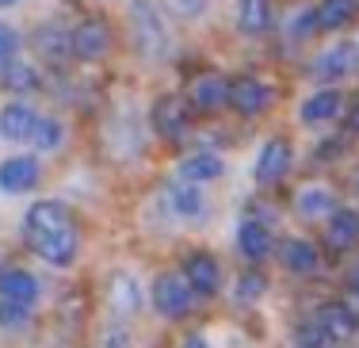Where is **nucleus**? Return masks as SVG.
I'll list each match as a JSON object with an SVG mask.
<instances>
[{
	"label": "nucleus",
	"mask_w": 359,
	"mask_h": 348,
	"mask_svg": "<svg viewBox=\"0 0 359 348\" xmlns=\"http://www.w3.org/2000/svg\"><path fill=\"white\" fill-rule=\"evenodd\" d=\"M0 302L31 310L39 302V279L27 268H4L0 272Z\"/></svg>",
	"instance_id": "obj_7"
},
{
	"label": "nucleus",
	"mask_w": 359,
	"mask_h": 348,
	"mask_svg": "<svg viewBox=\"0 0 359 348\" xmlns=\"http://www.w3.org/2000/svg\"><path fill=\"white\" fill-rule=\"evenodd\" d=\"M203 207H207V203H203V192L195 188V184L180 180V184L168 188V210H172L176 218H199Z\"/></svg>",
	"instance_id": "obj_24"
},
{
	"label": "nucleus",
	"mask_w": 359,
	"mask_h": 348,
	"mask_svg": "<svg viewBox=\"0 0 359 348\" xmlns=\"http://www.w3.org/2000/svg\"><path fill=\"white\" fill-rule=\"evenodd\" d=\"M35 142L39 149H57L62 146V123L57 119H39V126H35Z\"/></svg>",
	"instance_id": "obj_29"
},
{
	"label": "nucleus",
	"mask_w": 359,
	"mask_h": 348,
	"mask_svg": "<svg viewBox=\"0 0 359 348\" xmlns=\"http://www.w3.org/2000/svg\"><path fill=\"white\" fill-rule=\"evenodd\" d=\"M15 54H20V31L0 23V65H8Z\"/></svg>",
	"instance_id": "obj_31"
},
{
	"label": "nucleus",
	"mask_w": 359,
	"mask_h": 348,
	"mask_svg": "<svg viewBox=\"0 0 359 348\" xmlns=\"http://www.w3.org/2000/svg\"><path fill=\"white\" fill-rule=\"evenodd\" d=\"M69 222V210L62 207L57 199H39L31 203L27 210V234H54V230H65Z\"/></svg>",
	"instance_id": "obj_13"
},
{
	"label": "nucleus",
	"mask_w": 359,
	"mask_h": 348,
	"mask_svg": "<svg viewBox=\"0 0 359 348\" xmlns=\"http://www.w3.org/2000/svg\"><path fill=\"white\" fill-rule=\"evenodd\" d=\"M237 249H241V257L249 260H264L271 253V234L268 226L260 222H241L237 226Z\"/></svg>",
	"instance_id": "obj_23"
},
{
	"label": "nucleus",
	"mask_w": 359,
	"mask_h": 348,
	"mask_svg": "<svg viewBox=\"0 0 359 348\" xmlns=\"http://www.w3.org/2000/svg\"><path fill=\"white\" fill-rule=\"evenodd\" d=\"M35 126H39V115H35V107H27V104H8L4 112H0V134H4L8 142L35 138Z\"/></svg>",
	"instance_id": "obj_15"
},
{
	"label": "nucleus",
	"mask_w": 359,
	"mask_h": 348,
	"mask_svg": "<svg viewBox=\"0 0 359 348\" xmlns=\"http://www.w3.org/2000/svg\"><path fill=\"white\" fill-rule=\"evenodd\" d=\"M107 307L115 310L118 321L134 318V314L142 310V287L130 272H115V276L107 279Z\"/></svg>",
	"instance_id": "obj_8"
},
{
	"label": "nucleus",
	"mask_w": 359,
	"mask_h": 348,
	"mask_svg": "<svg viewBox=\"0 0 359 348\" xmlns=\"http://www.w3.org/2000/svg\"><path fill=\"white\" fill-rule=\"evenodd\" d=\"M130 39H134V50H138L145 62H165L168 50H172L165 20H161V12L149 0H134L130 4Z\"/></svg>",
	"instance_id": "obj_1"
},
{
	"label": "nucleus",
	"mask_w": 359,
	"mask_h": 348,
	"mask_svg": "<svg viewBox=\"0 0 359 348\" xmlns=\"http://www.w3.org/2000/svg\"><path fill=\"white\" fill-rule=\"evenodd\" d=\"M226 88H229V81L222 77V73H203V77H195L187 104H191V112L210 115V112H218V107H226Z\"/></svg>",
	"instance_id": "obj_10"
},
{
	"label": "nucleus",
	"mask_w": 359,
	"mask_h": 348,
	"mask_svg": "<svg viewBox=\"0 0 359 348\" xmlns=\"http://www.w3.org/2000/svg\"><path fill=\"white\" fill-rule=\"evenodd\" d=\"M39 184V161L35 157H8L0 165V192L20 195Z\"/></svg>",
	"instance_id": "obj_12"
},
{
	"label": "nucleus",
	"mask_w": 359,
	"mask_h": 348,
	"mask_svg": "<svg viewBox=\"0 0 359 348\" xmlns=\"http://www.w3.org/2000/svg\"><path fill=\"white\" fill-rule=\"evenodd\" d=\"M27 318H31V310L12 307V302H0V321H4V326H23Z\"/></svg>",
	"instance_id": "obj_35"
},
{
	"label": "nucleus",
	"mask_w": 359,
	"mask_h": 348,
	"mask_svg": "<svg viewBox=\"0 0 359 348\" xmlns=\"http://www.w3.org/2000/svg\"><path fill=\"white\" fill-rule=\"evenodd\" d=\"M35 46L42 58H50V62H65V58H73L69 50V31H57V27H42L35 35Z\"/></svg>",
	"instance_id": "obj_26"
},
{
	"label": "nucleus",
	"mask_w": 359,
	"mask_h": 348,
	"mask_svg": "<svg viewBox=\"0 0 359 348\" xmlns=\"http://www.w3.org/2000/svg\"><path fill=\"white\" fill-rule=\"evenodd\" d=\"M318 31V8H302V12H294V20H290V39H306Z\"/></svg>",
	"instance_id": "obj_30"
},
{
	"label": "nucleus",
	"mask_w": 359,
	"mask_h": 348,
	"mask_svg": "<svg viewBox=\"0 0 359 348\" xmlns=\"http://www.w3.org/2000/svg\"><path fill=\"white\" fill-rule=\"evenodd\" d=\"M0 84L8 92H35L39 88V69L23 58H12L8 65H0Z\"/></svg>",
	"instance_id": "obj_25"
},
{
	"label": "nucleus",
	"mask_w": 359,
	"mask_h": 348,
	"mask_svg": "<svg viewBox=\"0 0 359 348\" xmlns=\"http://www.w3.org/2000/svg\"><path fill=\"white\" fill-rule=\"evenodd\" d=\"M340 92L337 88H321V92H313L310 100H306L302 107H298V119H302L306 126H318V123H332V119L340 115Z\"/></svg>",
	"instance_id": "obj_16"
},
{
	"label": "nucleus",
	"mask_w": 359,
	"mask_h": 348,
	"mask_svg": "<svg viewBox=\"0 0 359 348\" xmlns=\"http://www.w3.org/2000/svg\"><path fill=\"white\" fill-rule=\"evenodd\" d=\"M271 27V0H237V31L264 35Z\"/></svg>",
	"instance_id": "obj_20"
},
{
	"label": "nucleus",
	"mask_w": 359,
	"mask_h": 348,
	"mask_svg": "<svg viewBox=\"0 0 359 348\" xmlns=\"http://www.w3.org/2000/svg\"><path fill=\"white\" fill-rule=\"evenodd\" d=\"M184 348H207V341H203V337H187Z\"/></svg>",
	"instance_id": "obj_37"
},
{
	"label": "nucleus",
	"mask_w": 359,
	"mask_h": 348,
	"mask_svg": "<svg viewBox=\"0 0 359 348\" xmlns=\"http://www.w3.org/2000/svg\"><path fill=\"white\" fill-rule=\"evenodd\" d=\"M348 130H352V134H359V100L352 104V112H348Z\"/></svg>",
	"instance_id": "obj_36"
},
{
	"label": "nucleus",
	"mask_w": 359,
	"mask_h": 348,
	"mask_svg": "<svg viewBox=\"0 0 359 348\" xmlns=\"http://www.w3.org/2000/svg\"><path fill=\"white\" fill-rule=\"evenodd\" d=\"M352 287H355V295H359V268L352 272Z\"/></svg>",
	"instance_id": "obj_38"
},
{
	"label": "nucleus",
	"mask_w": 359,
	"mask_h": 348,
	"mask_svg": "<svg viewBox=\"0 0 359 348\" xmlns=\"http://www.w3.org/2000/svg\"><path fill=\"white\" fill-rule=\"evenodd\" d=\"M191 302H195V291L187 287L184 276H176V272L157 276V283H153V307L165 314V318H187Z\"/></svg>",
	"instance_id": "obj_2"
},
{
	"label": "nucleus",
	"mask_w": 359,
	"mask_h": 348,
	"mask_svg": "<svg viewBox=\"0 0 359 348\" xmlns=\"http://www.w3.org/2000/svg\"><path fill=\"white\" fill-rule=\"evenodd\" d=\"M153 130L161 138H172V142L184 138L191 130V104L184 96H161L153 104Z\"/></svg>",
	"instance_id": "obj_4"
},
{
	"label": "nucleus",
	"mask_w": 359,
	"mask_h": 348,
	"mask_svg": "<svg viewBox=\"0 0 359 348\" xmlns=\"http://www.w3.org/2000/svg\"><path fill=\"white\" fill-rule=\"evenodd\" d=\"M31 237V249L39 253L46 265L54 268H65L76 260V249H81V241H76V230L73 226H65V230H54V234H27Z\"/></svg>",
	"instance_id": "obj_5"
},
{
	"label": "nucleus",
	"mask_w": 359,
	"mask_h": 348,
	"mask_svg": "<svg viewBox=\"0 0 359 348\" xmlns=\"http://www.w3.org/2000/svg\"><path fill=\"white\" fill-rule=\"evenodd\" d=\"M287 168H290V146H287V142L283 138L264 142L260 157H256V180H260V184H276V180H283V176H287Z\"/></svg>",
	"instance_id": "obj_11"
},
{
	"label": "nucleus",
	"mask_w": 359,
	"mask_h": 348,
	"mask_svg": "<svg viewBox=\"0 0 359 348\" xmlns=\"http://www.w3.org/2000/svg\"><path fill=\"white\" fill-rule=\"evenodd\" d=\"M294 207L302 218H329L332 210H337V199H332L329 188H321V184H310V188H302L294 195Z\"/></svg>",
	"instance_id": "obj_22"
},
{
	"label": "nucleus",
	"mask_w": 359,
	"mask_h": 348,
	"mask_svg": "<svg viewBox=\"0 0 359 348\" xmlns=\"http://www.w3.org/2000/svg\"><path fill=\"white\" fill-rule=\"evenodd\" d=\"M100 348H134L130 344V329H126L118 318L104 321V326H100Z\"/></svg>",
	"instance_id": "obj_28"
},
{
	"label": "nucleus",
	"mask_w": 359,
	"mask_h": 348,
	"mask_svg": "<svg viewBox=\"0 0 359 348\" xmlns=\"http://www.w3.org/2000/svg\"><path fill=\"white\" fill-rule=\"evenodd\" d=\"M321 341H329V337H325V329L318 326V321H310V326L298 333V344L302 348H321Z\"/></svg>",
	"instance_id": "obj_34"
},
{
	"label": "nucleus",
	"mask_w": 359,
	"mask_h": 348,
	"mask_svg": "<svg viewBox=\"0 0 359 348\" xmlns=\"http://www.w3.org/2000/svg\"><path fill=\"white\" fill-rule=\"evenodd\" d=\"M69 50L81 62H100L111 50V27L104 20H81L69 31Z\"/></svg>",
	"instance_id": "obj_3"
},
{
	"label": "nucleus",
	"mask_w": 359,
	"mask_h": 348,
	"mask_svg": "<svg viewBox=\"0 0 359 348\" xmlns=\"http://www.w3.org/2000/svg\"><path fill=\"white\" fill-rule=\"evenodd\" d=\"M313 321L325 329V337H329V341H344V337L355 333V310H348L344 302H325Z\"/></svg>",
	"instance_id": "obj_17"
},
{
	"label": "nucleus",
	"mask_w": 359,
	"mask_h": 348,
	"mask_svg": "<svg viewBox=\"0 0 359 348\" xmlns=\"http://www.w3.org/2000/svg\"><path fill=\"white\" fill-rule=\"evenodd\" d=\"M325 237H329L332 249H352L359 241V210H332L329 226H325Z\"/></svg>",
	"instance_id": "obj_19"
},
{
	"label": "nucleus",
	"mask_w": 359,
	"mask_h": 348,
	"mask_svg": "<svg viewBox=\"0 0 359 348\" xmlns=\"http://www.w3.org/2000/svg\"><path fill=\"white\" fill-rule=\"evenodd\" d=\"M184 279L195 295H215L218 283H222V272H218V260L210 253H191L184 260Z\"/></svg>",
	"instance_id": "obj_9"
},
{
	"label": "nucleus",
	"mask_w": 359,
	"mask_h": 348,
	"mask_svg": "<svg viewBox=\"0 0 359 348\" xmlns=\"http://www.w3.org/2000/svg\"><path fill=\"white\" fill-rule=\"evenodd\" d=\"M279 260L294 276H310L318 268V249L310 241H302V237H290V241H283V249H279Z\"/></svg>",
	"instance_id": "obj_21"
},
{
	"label": "nucleus",
	"mask_w": 359,
	"mask_h": 348,
	"mask_svg": "<svg viewBox=\"0 0 359 348\" xmlns=\"http://www.w3.org/2000/svg\"><path fill=\"white\" fill-rule=\"evenodd\" d=\"M271 104V88L256 77H233L226 88V107H233L237 115H260Z\"/></svg>",
	"instance_id": "obj_6"
},
{
	"label": "nucleus",
	"mask_w": 359,
	"mask_h": 348,
	"mask_svg": "<svg viewBox=\"0 0 359 348\" xmlns=\"http://www.w3.org/2000/svg\"><path fill=\"white\" fill-rule=\"evenodd\" d=\"M260 291H264V276H256V272L241 276V283H237V299H256Z\"/></svg>",
	"instance_id": "obj_33"
},
{
	"label": "nucleus",
	"mask_w": 359,
	"mask_h": 348,
	"mask_svg": "<svg viewBox=\"0 0 359 348\" xmlns=\"http://www.w3.org/2000/svg\"><path fill=\"white\" fill-rule=\"evenodd\" d=\"M348 69H352V42H337V46L321 50V54L313 58V77L325 81V84L348 77Z\"/></svg>",
	"instance_id": "obj_14"
},
{
	"label": "nucleus",
	"mask_w": 359,
	"mask_h": 348,
	"mask_svg": "<svg viewBox=\"0 0 359 348\" xmlns=\"http://www.w3.org/2000/svg\"><path fill=\"white\" fill-rule=\"evenodd\" d=\"M222 173H226V165H222L218 154H191L180 161V180L184 184H210Z\"/></svg>",
	"instance_id": "obj_18"
},
{
	"label": "nucleus",
	"mask_w": 359,
	"mask_h": 348,
	"mask_svg": "<svg viewBox=\"0 0 359 348\" xmlns=\"http://www.w3.org/2000/svg\"><path fill=\"white\" fill-rule=\"evenodd\" d=\"M12 4H20V0H0V8H12Z\"/></svg>",
	"instance_id": "obj_39"
},
{
	"label": "nucleus",
	"mask_w": 359,
	"mask_h": 348,
	"mask_svg": "<svg viewBox=\"0 0 359 348\" xmlns=\"http://www.w3.org/2000/svg\"><path fill=\"white\" fill-rule=\"evenodd\" d=\"M168 12L180 15V20H199L203 12H207V0H165Z\"/></svg>",
	"instance_id": "obj_32"
},
{
	"label": "nucleus",
	"mask_w": 359,
	"mask_h": 348,
	"mask_svg": "<svg viewBox=\"0 0 359 348\" xmlns=\"http://www.w3.org/2000/svg\"><path fill=\"white\" fill-rule=\"evenodd\" d=\"M355 15V0H325L318 8V31H337Z\"/></svg>",
	"instance_id": "obj_27"
}]
</instances>
